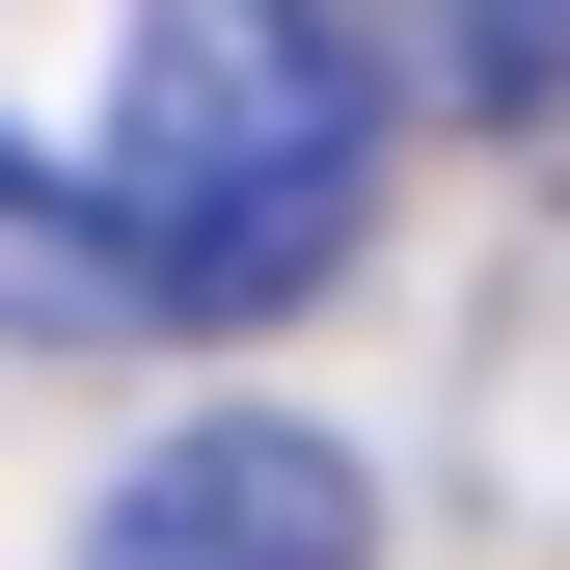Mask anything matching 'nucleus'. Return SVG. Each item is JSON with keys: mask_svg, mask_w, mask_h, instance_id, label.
<instances>
[{"mask_svg": "<svg viewBox=\"0 0 570 570\" xmlns=\"http://www.w3.org/2000/svg\"><path fill=\"white\" fill-rule=\"evenodd\" d=\"M109 218L190 326L326 299L353 218H381V28L353 0H136L109 55Z\"/></svg>", "mask_w": 570, "mask_h": 570, "instance_id": "nucleus-1", "label": "nucleus"}, {"mask_svg": "<svg viewBox=\"0 0 570 570\" xmlns=\"http://www.w3.org/2000/svg\"><path fill=\"white\" fill-rule=\"evenodd\" d=\"M82 570H381V489H353L326 407H190V435L82 517Z\"/></svg>", "mask_w": 570, "mask_h": 570, "instance_id": "nucleus-2", "label": "nucleus"}, {"mask_svg": "<svg viewBox=\"0 0 570 570\" xmlns=\"http://www.w3.org/2000/svg\"><path fill=\"white\" fill-rule=\"evenodd\" d=\"M353 28H381V109H570V0H353Z\"/></svg>", "mask_w": 570, "mask_h": 570, "instance_id": "nucleus-3", "label": "nucleus"}, {"mask_svg": "<svg viewBox=\"0 0 570 570\" xmlns=\"http://www.w3.org/2000/svg\"><path fill=\"white\" fill-rule=\"evenodd\" d=\"M0 326H55V353L164 326V272H136V218H82V190H28V164H0Z\"/></svg>", "mask_w": 570, "mask_h": 570, "instance_id": "nucleus-4", "label": "nucleus"}]
</instances>
